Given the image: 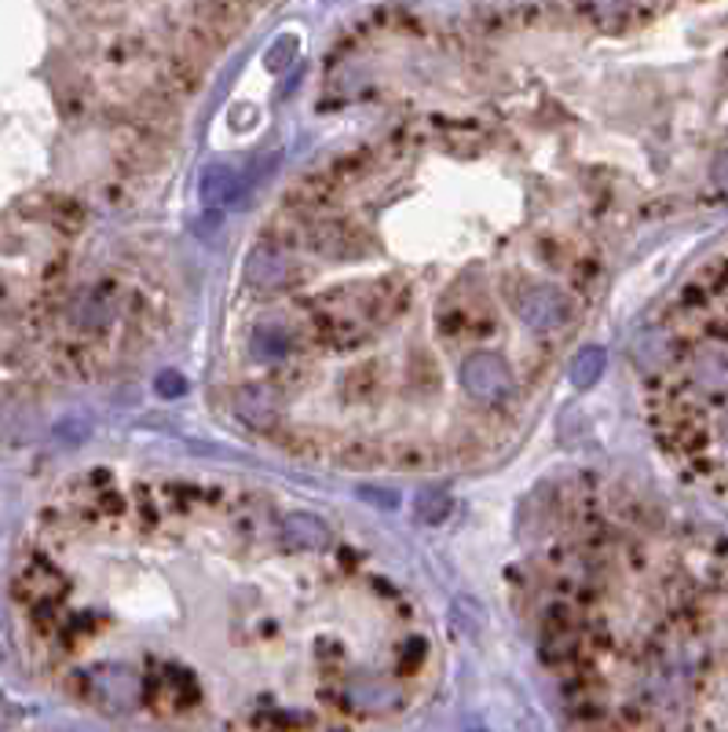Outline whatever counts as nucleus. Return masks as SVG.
Returning <instances> with one entry per match:
<instances>
[{
    "label": "nucleus",
    "instance_id": "f257e3e1",
    "mask_svg": "<svg viewBox=\"0 0 728 732\" xmlns=\"http://www.w3.org/2000/svg\"><path fill=\"white\" fill-rule=\"evenodd\" d=\"M472 88L301 176L253 232L224 388L323 465L443 473L534 421L605 282L619 202L550 96L469 52Z\"/></svg>",
    "mask_w": 728,
    "mask_h": 732
},
{
    "label": "nucleus",
    "instance_id": "f03ea898",
    "mask_svg": "<svg viewBox=\"0 0 728 732\" xmlns=\"http://www.w3.org/2000/svg\"><path fill=\"white\" fill-rule=\"evenodd\" d=\"M44 667L140 729H389L436 626L381 549L242 480L93 469L15 575Z\"/></svg>",
    "mask_w": 728,
    "mask_h": 732
},
{
    "label": "nucleus",
    "instance_id": "7ed1b4c3",
    "mask_svg": "<svg viewBox=\"0 0 728 732\" xmlns=\"http://www.w3.org/2000/svg\"><path fill=\"white\" fill-rule=\"evenodd\" d=\"M539 652L575 725L674 729L728 700V546L575 487L534 560Z\"/></svg>",
    "mask_w": 728,
    "mask_h": 732
}]
</instances>
